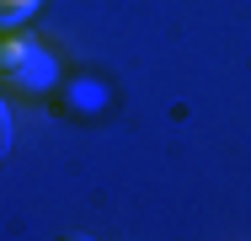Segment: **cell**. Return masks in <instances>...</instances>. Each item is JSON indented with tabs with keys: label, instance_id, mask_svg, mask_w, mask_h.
Listing matches in <instances>:
<instances>
[{
	"label": "cell",
	"instance_id": "obj_1",
	"mask_svg": "<svg viewBox=\"0 0 251 241\" xmlns=\"http://www.w3.org/2000/svg\"><path fill=\"white\" fill-rule=\"evenodd\" d=\"M53 81V64L49 54L32 43L22 27L16 32H0V86H11V91H43Z\"/></svg>",
	"mask_w": 251,
	"mask_h": 241
},
{
	"label": "cell",
	"instance_id": "obj_2",
	"mask_svg": "<svg viewBox=\"0 0 251 241\" xmlns=\"http://www.w3.org/2000/svg\"><path fill=\"white\" fill-rule=\"evenodd\" d=\"M38 5H43V0H0V32L27 27V22L38 16Z\"/></svg>",
	"mask_w": 251,
	"mask_h": 241
},
{
	"label": "cell",
	"instance_id": "obj_3",
	"mask_svg": "<svg viewBox=\"0 0 251 241\" xmlns=\"http://www.w3.org/2000/svg\"><path fill=\"white\" fill-rule=\"evenodd\" d=\"M11 150V107H5V96H0V155Z\"/></svg>",
	"mask_w": 251,
	"mask_h": 241
}]
</instances>
